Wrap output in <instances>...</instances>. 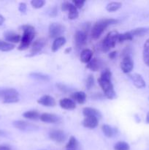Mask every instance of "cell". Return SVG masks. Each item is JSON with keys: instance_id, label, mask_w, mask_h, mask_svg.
Instances as JSON below:
<instances>
[{"instance_id": "obj_7", "label": "cell", "mask_w": 149, "mask_h": 150, "mask_svg": "<svg viewBox=\"0 0 149 150\" xmlns=\"http://www.w3.org/2000/svg\"><path fill=\"white\" fill-rule=\"evenodd\" d=\"M13 126L18 130L22 131H34L38 130V127L32 123L27 122L23 121V120H17L13 122Z\"/></svg>"}, {"instance_id": "obj_3", "label": "cell", "mask_w": 149, "mask_h": 150, "mask_svg": "<svg viewBox=\"0 0 149 150\" xmlns=\"http://www.w3.org/2000/svg\"><path fill=\"white\" fill-rule=\"evenodd\" d=\"M0 99L4 103H15L19 101V93L13 88L0 89Z\"/></svg>"}, {"instance_id": "obj_47", "label": "cell", "mask_w": 149, "mask_h": 150, "mask_svg": "<svg viewBox=\"0 0 149 150\" xmlns=\"http://www.w3.org/2000/svg\"><path fill=\"white\" fill-rule=\"evenodd\" d=\"M4 132L0 130V136H2V135H4Z\"/></svg>"}, {"instance_id": "obj_25", "label": "cell", "mask_w": 149, "mask_h": 150, "mask_svg": "<svg viewBox=\"0 0 149 150\" xmlns=\"http://www.w3.org/2000/svg\"><path fill=\"white\" fill-rule=\"evenodd\" d=\"M143 59L145 64L149 67V39L145 41L143 46Z\"/></svg>"}, {"instance_id": "obj_14", "label": "cell", "mask_w": 149, "mask_h": 150, "mask_svg": "<svg viewBox=\"0 0 149 150\" xmlns=\"http://www.w3.org/2000/svg\"><path fill=\"white\" fill-rule=\"evenodd\" d=\"M99 119L96 117H85L83 121V125L87 128L93 129L97 127Z\"/></svg>"}, {"instance_id": "obj_27", "label": "cell", "mask_w": 149, "mask_h": 150, "mask_svg": "<svg viewBox=\"0 0 149 150\" xmlns=\"http://www.w3.org/2000/svg\"><path fill=\"white\" fill-rule=\"evenodd\" d=\"M30 76L36 80L39 81H49L51 80V78L48 75H45L41 73H30Z\"/></svg>"}, {"instance_id": "obj_28", "label": "cell", "mask_w": 149, "mask_h": 150, "mask_svg": "<svg viewBox=\"0 0 149 150\" xmlns=\"http://www.w3.org/2000/svg\"><path fill=\"white\" fill-rule=\"evenodd\" d=\"M14 44L10 43L6 41L1 40H0V51H3V52H7V51H10L15 48Z\"/></svg>"}, {"instance_id": "obj_33", "label": "cell", "mask_w": 149, "mask_h": 150, "mask_svg": "<svg viewBox=\"0 0 149 150\" xmlns=\"http://www.w3.org/2000/svg\"><path fill=\"white\" fill-rule=\"evenodd\" d=\"M115 150H129L130 146L129 144L125 142H119L116 143L114 146Z\"/></svg>"}, {"instance_id": "obj_40", "label": "cell", "mask_w": 149, "mask_h": 150, "mask_svg": "<svg viewBox=\"0 0 149 150\" xmlns=\"http://www.w3.org/2000/svg\"><path fill=\"white\" fill-rule=\"evenodd\" d=\"M56 86H58V89H59L60 90L62 91V92H67V90H68V89H67V88L66 87V86H64V85L61 84V83H58V84H56Z\"/></svg>"}, {"instance_id": "obj_21", "label": "cell", "mask_w": 149, "mask_h": 150, "mask_svg": "<svg viewBox=\"0 0 149 150\" xmlns=\"http://www.w3.org/2000/svg\"><path fill=\"white\" fill-rule=\"evenodd\" d=\"M71 98L77 103L83 104L86 101V94L84 92H76L71 95Z\"/></svg>"}, {"instance_id": "obj_9", "label": "cell", "mask_w": 149, "mask_h": 150, "mask_svg": "<svg viewBox=\"0 0 149 150\" xmlns=\"http://www.w3.org/2000/svg\"><path fill=\"white\" fill-rule=\"evenodd\" d=\"M45 44H46V41L43 38H39V39L35 40L34 43L32 44L30 53H29V55H27V57H34V56L39 54L43 49Z\"/></svg>"}, {"instance_id": "obj_39", "label": "cell", "mask_w": 149, "mask_h": 150, "mask_svg": "<svg viewBox=\"0 0 149 150\" xmlns=\"http://www.w3.org/2000/svg\"><path fill=\"white\" fill-rule=\"evenodd\" d=\"M18 10H19V11H20L21 13H26V3H24V2L20 3V4H19Z\"/></svg>"}, {"instance_id": "obj_6", "label": "cell", "mask_w": 149, "mask_h": 150, "mask_svg": "<svg viewBox=\"0 0 149 150\" xmlns=\"http://www.w3.org/2000/svg\"><path fill=\"white\" fill-rule=\"evenodd\" d=\"M65 31V28L59 23H52L50 24L48 33L51 38H56L61 37Z\"/></svg>"}, {"instance_id": "obj_12", "label": "cell", "mask_w": 149, "mask_h": 150, "mask_svg": "<svg viewBox=\"0 0 149 150\" xmlns=\"http://www.w3.org/2000/svg\"><path fill=\"white\" fill-rule=\"evenodd\" d=\"M37 103L46 107H53L56 104L55 99L50 95H43L38 100Z\"/></svg>"}, {"instance_id": "obj_31", "label": "cell", "mask_w": 149, "mask_h": 150, "mask_svg": "<svg viewBox=\"0 0 149 150\" xmlns=\"http://www.w3.org/2000/svg\"><path fill=\"white\" fill-rule=\"evenodd\" d=\"M77 145H78V142H77V139L74 136H71L69 139L68 143L66 145V148L68 150H73L77 148Z\"/></svg>"}, {"instance_id": "obj_45", "label": "cell", "mask_w": 149, "mask_h": 150, "mask_svg": "<svg viewBox=\"0 0 149 150\" xmlns=\"http://www.w3.org/2000/svg\"><path fill=\"white\" fill-rule=\"evenodd\" d=\"M146 122L149 124V112L148 113L147 116H146Z\"/></svg>"}, {"instance_id": "obj_19", "label": "cell", "mask_w": 149, "mask_h": 150, "mask_svg": "<svg viewBox=\"0 0 149 150\" xmlns=\"http://www.w3.org/2000/svg\"><path fill=\"white\" fill-rule=\"evenodd\" d=\"M93 52L89 48H85L80 53V61L85 64H88L92 59Z\"/></svg>"}, {"instance_id": "obj_41", "label": "cell", "mask_w": 149, "mask_h": 150, "mask_svg": "<svg viewBox=\"0 0 149 150\" xmlns=\"http://www.w3.org/2000/svg\"><path fill=\"white\" fill-rule=\"evenodd\" d=\"M116 55H117L116 51H112V52H110L109 54V58L110 59H114L115 58V57H116Z\"/></svg>"}, {"instance_id": "obj_23", "label": "cell", "mask_w": 149, "mask_h": 150, "mask_svg": "<svg viewBox=\"0 0 149 150\" xmlns=\"http://www.w3.org/2000/svg\"><path fill=\"white\" fill-rule=\"evenodd\" d=\"M102 130L105 136L108 138H112L117 133V129L113 128L108 125H103Z\"/></svg>"}, {"instance_id": "obj_44", "label": "cell", "mask_w": 149, "mask_h": 150, "mask_svg": "<svg viewBox=\"0 0 149 150\" xmlns=\"http://www.w3.org/2000/svg\"><path fill=\"white\" fill-rule=\"evenodd\" d=\"M4 21H5V18H4V16H1V15H0V26H1V25L4 23Z\"/></svg>"}, {"instance_id": "obj_16", "label": "cell", "mask_w": 149, "mask_h": 150, "mask_svg": "<svg viewBox=\"0 0 149 150\" xmlns=\"http://www.w3.org/2000/svg\"><path fill=\"white\" fill-rule=\"evenodd\" d=\"M4 37L5 38L6 41L12 44L18 43V42H20V40H21V37L20 35L13 32H10V31L6 32L4 34Z\"/></svg>"}, {"instance_id": "obj_24", "label": "cell", "mask_w": 149, "mask_h": 150, "mask_svg": "<svg viewBox=\"0 0 149 150\" xmlns=\"http://www.w3.org/2000/svg\"><path fill=\"white\" fill-rule=\"evenodd\" d=\"M131 34L134 37H143L149 34V27H140L131 30Z\"/></svg>"}, {"instance_id": "obj_2", "label": "cell", "mask_w": 149, "mask_h": 150, "mask_svg": "<svg viewBox=\"0 0 149 150\" xmlns=\"http://www.w3.org/2000/svg\"><path fill=\"white\" fill-rule=\"evenodd\" d=\"M118 20L114 18H104L96 22L91 29V38L96 40L101 36L107 27L111 25L116 24Z\"/></svg>"}, {"instance_id": "obj_11", "label": "cell", "mask_w": 149, "mask_h": 150, "mask_svg": "<svg viewBox=\"0 0 149 150\" xmlns=\"http://www.w3.org/2000/svg\"><path fill=\"white\" fill-rule=\"evenodd\" d=\"M87 40V34L82 30H78L74 34V42L77 48H80L84 46Z\"/></svg>"}, {"instance_id": "obj_46", "label": "cell", "mask_w": 149, "mask_h": 150, "mask_svg": "<svg viewBox=\"0 0 149 150\" xmlns=\"http://www.w3.org/2000/svg\"><path fill=\"white\" fill-rule=\"evenodd\" d=\"M70 51H71V48H67V49L65 50V53L66 54H69V53L70 52Z\"/></svg>"}, {"instance_id": "obj_32", "label": "cell", "mask_w": 149, "mask_h": 150, "mask_svg": "<svg viewBox=\"0 0 149 150\" xmlns=\"http://www.w3.org/2000/svg\"><path fill=\"white\" fill-rule=\"evenodd\" d=\"M133 38H133L131 32H124V33H122V34H119V35H118V41L120 42H124V41L131 40H133Z\"/></svg>"}, {"instance_id": "obj_13", "label": "cell", "mask_w": 149, "mask_h": 150, "mask_svg": "<svg viewBox=\"0 0 149 150\" xmlns=\"http://www.w3.org/2000/svg\"><path fill=\"white\" fill-rule=\"evenodd\" d=\"M39 120L45 123H57L60 121V117L53 114L44 113L40 115Z\"/></svg>"}, {"instance_id": "obj_37", "label": "cell", "mask_w": 149, "mask_h": 150, "mask_svg": "<svg viewBox=\"0 0 149 150\" xmlns=\"http://www.w3.org/2000/svg\"><path fill=\"white\" fill-rule=\"evenodd\" d=\"M85 2H86V1H82V0H74V1H72V4L75 6V7L77 9H80L83 7V5H84Z\"/></svg>"}, {"instance_id": "obj_8", "label": "cell", "mask_w": 149, "mask_h": 150, "mask_svg": "<svg viewBox=\"0 0 149 150\" xmlns=\"http://www.w3.org/2000/svg\"><path fill=\"white\" fill-rule=\"evenodd\" d=\"M121 70L127 74L132 71L134 68V62L129 54L123 56L122 61L121 62Z\"/></svg>"}, {"instance_id": "obj_5", "label": "cell", "mask_w": 149, "mask_h": 150, "mask_svg": "<svg viewBox=\"0 0 149 150\" xmlns=\"http://www.w3.org/2000/svg\"><path fill=\"white\" fill-rule=\"evenodd\" d=\"M98 83L99 86L102 88L105 97L110 100H112L115 98L116 94H115V90H114L113 85H112L111 81L105 80L101 78L98 79Z\"/></svg>"}, {"instance_id": "obj_17", "label": "cell", "mask_w": 149, "mask_h": 150, "mask_svg": "<svg viewBox=\"0 0 149 150\" xmlns=\"http://www.w3.org/2000/svg\"><path fill=\"white\" fill-rule=\"evenodd\" d=\"M59 105L61 108L65 110H73L76 108L74 101L70 98H63L60 100Z\"/></svg>"}, {"instance_id": "obj_35", "label": "cell", "mask_w": 149, "mask_h": 150, "mask_svg": "<svg viewBox=\"0 0 149 150\" xmlns=\"http://www.w3.org/2000/svg\"><path fill=\"white\" fill-rule=\"evenodd\" d=\"M45 3V1L43 0H32L31 1V4L35 9H39L42 7Z\"/></svg>"}, {"instance_id": "obj_4", "label": "cell", "mask_w": 149, "mask_h": 150, "mask_svg": "<svg viewBox=\"0 0 149 150\" xmlns=\"http://www.w3.org/2000/svg\"><path fill=\"white\" fill-rule=\"evenodd\" d=\"M118 35L119 33L117 31H111L106 35L102 42V49L104 52H108L115 47L118 41Z\"/></svg>"}, {"instance_id": "obj_34", "label": "cell", "mask_w": 149, "mask_h": 150, "mask_svg": "<svg viewBox=\"0 0 149 150\" xmlns=\"http://www.w3.org/2000/svg\"><path fill=\"white\" fill-rule=\"evenodd\" d=\"M99 78H101L102 79H105V80L111 81V79H112V73H111V71L109 69H105V70H104L102 72Z\"/></svg>"}, {"instance_id": "obj_42", "label": "cell", "mask_w": 149, "mask_h": 150, "mask_svg": "<svg viewBox=\"0 0 149 150\" xmlns=\"http://www.w3.org/2000/svg\"><path fill=\"white\" fill-rule=\"evenodd\" d=\"M57 15V9L56 7H53V8L51 10V13H50V16H56Z\"/></svg>"}, {"instance_id": "obj_10", "label": "cell", "mask_w": 149, "mask_h": 150, "mask_svg": "<svg viewBox=\"0 0 149 150\" xmlns=\"http://www.w3.org/2000/svg\"><path fill=\"white\" fill-rule=\"evenodd\" d=\"M49 137L57 143H62L67 139V134L63 130H52L50 131Z\"/></svg>"}, {"instance_id": "obj_1", "label": "cell", "mask_w": 149, "mask_h": 150, "mask_svg": "<svg viewBox=\"0 0 149 150\" xmlns=\"http://www.w3.org/2000/svg\"><path fill=\"white\" fill-rule=\"evenodd\" d=\"M22 30L23 31V36L20 40V43L18 49L19 51H24L27 49L32 43V40L35 36V29L34 26L31 25H23L21 26Z\"/></svg>"}, {"instance_id": "obj_43", "label": "cell", "mask_w": 149, "mask_h": 150, "mask_svg": "<svg viewBox=\"0 0 149 150\" xmlns=\"http://www.w3.org/2000/svg\"><path fill=\"white\" fill-rule=\"evenodd\" d=\"M0 150H12V149L7 145H0Z\"/></svg>"}, {"instance_id": "obj_38", "label": "cell", "mask_w": 149, "mask_h": 150, "mask_svg": "<svg viewBox=\"0 0 149 150\" xmlns=\"http://www.w3.org/2000/svg\"><path fill=\"white\" fill-rule=\"evenodd\" d=\"M70 5H71V3L69 2V1H65V2H64L63 4H61V10H62L63 11H68Z\"/></svg>"}, {"instance_id": "obj_29", "label": "cell", "mask_w": 149, "mask_h": 150, "mask_svg": "<svg viewBox=\"0 0 149 150\" xmlns=\"http://www.w3.org/2000/svg\"><path fill=\"white\" fill-rule=\"evenodd\" d=\"M69 14H68V18L70 20H74V19H77L78 18L79 13L77 11V9L76 8L75 6L71 3V5H70V8H69Z\"/></svg>"}, {"instance_id": "obj_15", "label": "cell", "mask_w": 149, "mask_h": 150, "mask_svg": "<svg viewBox=\"0 0 149 150\" xmlns=\"http://www.w3.org/2000/svg\"><path fill=\"white\" fill-rule=\"evenodd\" d=\"M129 77L131 78L133 83H134V86L137 88L142 89V88H144L145 86V81L143 78L140 74L134 73V74L130 75Z\"/></svg>"}, {"instance_id": "obj_30", "label": "cell", "mask_w": 149, "mask_h": 150, "mask_svg": "<svg viewBox=\"0 0 149 150\" xmlns=\"http://www.w3.org/2000/svg\"><path fill=\"white\" fill-rule=\"evenodd\" d=\"M121 6H122V4L121 2H118V1H112V2H110L109 4H107L106 10L108 12H115L119 10L121 7Z\"/></svg>"}, {"instance_id": "obj_26", "label": "cell", "mask_w": 149, "mask_h": 150, "mask_svg": "<svg viewBox=\"0 0 149 150\" xmlns=\"http://www.w3.org/2000/svg\"><path fill=\"white\" fill-rule=\"evenodd\" d=\"M40 115L41 114H39V112L37 111H28L23 114V117H24V118L31 120H39Z\"/></svg>"}, {"instance_id": "obj_22", "label": "cell", "mask_w": 149, "mask_h": 150, "mask_svg": "<svg viewBox=\"0 0 149 150\" xmlns=\"http://www.w3.org/2000/svg\"><path fill=\"white\" fill-rule=\"evenodd\" d=\"M65 43H66L65 38L63 36L59 37V38L54 40L53 42L52 47H51V50H52L53 52H56V51H58V49H60V48H61Z\"/></svg>"}, {"instance_id": "obj_20", "label": "cell", "mask_w": 149, "mask_h": 150, "mask_svg": "<svg viewBox=\"0 0 149 150\" xmlns=\"http://www.w3.org/2000/svg\"><path fill=\"white\" fill-rule=\"evenodd\" d=\"M83 114L85 117H96L98 119L102 118L101 113L93 108H89V107L84 108L83 110Z\"/></svg>"}, {"instance_id": "obj_18", "label": "cell", "mask_w": 149, "mask_h": 150, "mask_svg": "<svg viewBox=\"0 0 149 150\" xmlns=\"http://www.w3.org/2000/svg\"><path fill=\"white\" fill-rule=\"evenodd\" d=\"M102 62L100 59H98L96 58H93L86 65V67L89 70H92L93 72L98 71L100 70L102 67Z\"/></svg>"}, {"instance_id": "obj_36", "label": "cell", "mask_w": 149, "mask_h": 150, "mask_svg": "<svg viewBox=\"0 0 149 150\" xmlns=\"http://www.w3.org/2000/svg\"><path fill=\"white\" fill-rule=\"evenodd\" d=\"M93 84H94V79L92 76H89L86 79V88L88 89H90L93 86Z\"/></svg>"}]
</instances>
